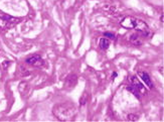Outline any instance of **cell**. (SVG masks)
<instances>
[{"instance_id": "cell-8", "label": "cell", "mask_w": 164, "mask_h": 122, "mask_svg": "<svg viewBox=\"0 0 164 122\" xmlns=\"http://www.w3.org/2000/svg\"><path fill=\"white\" fill-rule=\"evenodd\" d=\"M99 46L101 47V50H108L109 46H110V39H107V38H102L101 39H100Z\"/></svg>"}, {"instance_id": "cell-6", "label": "cell", "mask_w": 164, "mask_h": 122, "mask_svg": "<svg viewBox=\"0 0 164 122\" xmlns=\"http://www.w3.org/2000/svg\"><path fill=\"white\" fill-rule=\"evenodd\" d=\"M129 42L134 46H140L143 45V38L141 36L140 33H132L129 38Z\"/></svg>"}, {"instance_id": "cell-13", "label": "cell", "mask_w": 164, "mask_h": 122, "mask_svg": "<svg viewBox=\"0 0 164 122\" xmlns=\"http://www.w3.org/2000/svg\"><path fill=\"white\" fill-rule=\"evenodd\" d=\"M86 102H87V93L85 92V93L83 94L82 98H81V99H80V104H81L82 106H83V105H85V104H86Z\"/></svg>"}, {"instance_id": "cell-10", "label": "cell", "mask_w": 164, "mask_h": 122, "mask_svg": "<svg viewBox=\"0 0 164 122\" xmlns=\"http://www.w3.org/2000/svg\"><path fill=\"white\" fill-rule=\"evenodd\" d=\"M76 83H77V76L76 75H72L68 79V81H66V86L71 88L73 86H75Z\"/></svg>"}, {"instance_id": "cell-3", "label": "cell", "mask_w": 164, "mask_h": 122, "mask_svg": "<svg viewBox=\"0 0 164 122\" xmlns=\"http://www.w3.org/2000/svg\"><path fill=\"white\" fill-rule=\"evenodd\" d=\"M25 63L27 65H30L32 67L36 68H41L45 66V61L42 60V57L39 55H32L30 57H28L27 59L25 60Z\"/></svg>"}, {"instance_id": "cell-1", "label": "cell", "mask_w": 164, "mask_h": 122, "mask_svg": "<svg viewBox=\"0 0 164 122\" xmlns=\"http://www.w3.org/2000/svg\"><path fill=\"white\" fill-rule=\"evenodd\" d=\"M52 113L59 121H73L77 116V108L71 103H62L53 107Z\"/></svg>"}, {"instance_id": "cell-12", "label": "cell", "mask_w": 164, "mask_h": 122, "mask_svg": "<svg viewBox=\"0 0 164 122\" xmlns=\"http://www.w3.org/2000/svg\"><path fill=\"white\" fill-rule=\"evenodd\" d=\"M138 119H139V117H138V115H136V114L130 113L127 115V120H129V121H137Z\"/></svg>"}, {"instance_id": "cell-11", "label": "cell", "mask_w": 164, "mask_h": 122, "mask_svg": "<svg viewBox=\"0 0 164 122\" xmlns=\"http://www.w3.org/2000/svg\"><path fill=\"white\" fill-rule=\"evenodd\" d=\"M127 90L130 91V92H131V93H133L134 95H135L136 97H138V98H140V96H141V94H140L139 91H138V90H136L135 88H134L133 86H131V85L127 87Z\"/></svg>"}, {"instance_id": "cell-4", "label": "cell", "mask_w": 164, "mask_h": 122, "mask_svg": "<svg viewBox=\"0 0 164 122\" xmlns=\"http://www.w3.org/2000/svg\"><path fill=\"white\" fill-rule=\"evenodd\" d=\"M137 19L138 18H135V17H133V16H126V17H124L121 21H120V24L125 28L135 29Z\"/></svg>"}, {"instance_id": "cell-14", "label": "cell", "mask_w": 164, "mask_h": 122, "mask_svg": "<svg viewBox=\"0 0 164 122\" xmlns=\"http://www.w3.org/2000/svg\"><path fill=\"white\" fill-rule=\"evenodd\" d=\"M104 35H105V38H107V39H115V35H114L113 32H105L104 33Z\"/></svg>"}, {"instance_id": "cell-7", "label": "cell", "mask_w": 164, "mask_h": 122, "mask_svg": "<svg viewBox=\"0 0 164 122\" xmlns=\"http://www.w3.org/2000/svg\"><path fill=\"white\" fill-rule=\"evenodd\" d=\"M139 76L141 77V79L143 80V82L145 83V85H147L150 89L153 88V84H152V81H151V78L150 76L147 74L146 72H139Z\"/></svg>"}, {"instance_id": "cell-9", "label": "cell", "mask_w": 164, "mask_h": 122, "mask_svg": "<svg viewBox=\"0 0 164 122\" xmlns=\"http://www.w3.org/2000/svg\"><path fill=\"white\" fill-rule=\"evenodd\" d=\"M18 89H19V92H20V94L22 93V91L24 90V95H26V93H27L28 90H29V86H28V84L26 82H21L20 85H19ZM24 95H23V96H24Z\"/></svg>"}, {"instance_id": "cell-5", "label": "cell", "mask_w": 164, "mask_h": 122, "mask_svg": "<svg viewBox=\"0 0 164 122\" xmlns=\"http://www.w3.org/2000/svg\"><path fill=\"white\" fill-rule=\"evenodd\" d=\"M130 85L133 86L136 90H138L140 92V94H145L146 93L145 87H144V85L138 80V78H137V77H135V76L131 77V80H130Z\"/></svg>"}, {"instance_id": "cell-15", "label": "cell", "mask_w": 164, "mask_h": 122, "mask_svg": "<svg viewBox=\"0 0 164 122\" xmlns=\"http://www.w3.org/2000/svg\"><path fill=\"white\" fill-rule=\"evenodd\" d=\"M9 64H10V63H9V62H6V61H5V62H3V68H4V69L6 70V69H7V65L9 66Z\"/></svg>"}, {"instance_id": "cell-2", "label": "cell", "mask_w": 164, "mask_h": 122, "mask_svg": "<svg viewBox=\"0 0 164 122\" xmlns=\"http://www.w3.org/2000/svg\"><path fill=\"white\" fill-rule=\"evenodd\" d=\"M19 21H20V19L18 18H14L6 14H0V29H9Z\"/></svg>"}]
</instances>
